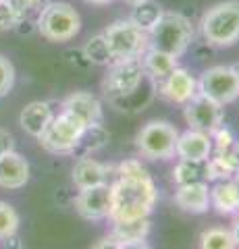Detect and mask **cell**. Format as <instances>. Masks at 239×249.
<instances>
[{
  "label": "cell",
  "mask_w": 239,
  "mask_h": 249,
  "mask_svg": "<svg viewBox=\"0 0 239 249\" xmlns=\"http://www.w3.org/2000/svg\"><path fill=\"white\" fill-rule=\"evenodd\" d=\"M198 93L210 98L212 102L221 106L233 104L239 98V81L229 65H214L200 75L198 79Z\"/></svg>",
  "instance_id": "9"
},
{
  "label": "cell",
  "mask_w": 239,
  "mask_h": 249,
  "mask_svg": "<svg viewBox=\"0 0 239 249\" xmlns=\"http://www.w3.org/2000/svg\"><path fill=\"white\" fill-rule=\"evenodd\" d=\"M83 56H86V60L90 62V65H96V67H109L112 62V54L109 50V46H106V40L102 34H96L92 36L90 40L83 44Z\"/></svg>",
  "instance_id": "25"
},
{
  "label": "cell",
  "mask_w": 239,
  "mask_h": 249,
  "mask_svg": "<svg viewBox=\"0 0 239 249\" xmlns=\"http://www.w3.org/2000/svg\"><path fill=\"white\" fill-rule=\"evenodd\" d=\"M163 13H165V9L156 2V0H142V2L131 6V15L127 19L148 34V31L158 23V19L163 17Z\"/></svg>",
  "instance_id": "22"
},
{
  "label": "cell",
  "mask_w": 239,
  "mask_h": 249,
  "mask_svg": "<svg viewBox=\"0 0 239 249\" xmlns=\"http://www.w3.org/2000/svg\"><path fill=\"white\" fill-rule=\"evenodd\" d=\"M158 91L166 102L177 104V106H185L198 93V79L187 69L175 67V71L168 75L163 83H158Z\"/></svg>",
  "instance_id": "12"
},
{
  "label": "cell",
  "mask_w": 239,
  "mask_h": 249,
  "mask_svg": "<svg viewBox=\"0 0 239 249\" xmlns=\"http://www.w3.org/2000/svg\"><path fill=\"white\" fill-rule=\"evenodd\" d=\"M19 224H21L19 212L9 201L0 199V241H9L13 237H17Z\"/></svg>",
  "instance_id": "27"
},
{
  "label": "cell",
  "mask_w": 239,
  "mask_h": 249,
  "mask_svg": "<svg viewBox=\"0 0 239 249\" xmlns=\"http://www.w3.org/2000/svg\"><path fill=\"white\" fill-rule=\"evenodd\" d=\"M110 222L137 220L150 218L154 206L158 201V191L152 177H117L110 183Z\"/></svg>",
  "instance_id": "1"
},
{
  "label": "cell",
  "mask_w": 239,
  "mask_h": 249,
  "mask_svg": "<svg viewBox=\"0 0 239 249\" xmlns=\"http://www.w3.org/2000/svg\"><path fill=\"white\" fill-rule=\"evenodd\" d=\"M36 29L48 42H71L81 31V17L69 2H50L36 17Z\"/></svg>",
  "instance_id": "4"
},
{
  "label": "cell",
  "mask_w": 239,
  "mask_h": 249,
  "mask_svg": "<svg viewBox=\"0 0 239 249\" xmlns=\"http://www.w3.org/2000/svg\"><path fill=\"white\" fill-rule=\"evenodd\" d=\"M210 208L217 210V214L221 216H231L239 212L237 196L231 178L229 181H217L210 187Z\"/></svg>",
  "instance_id": "20"
},
{
  "label": "cell",
  "mask_w": 239,
  "mask_h": 249,
  "mask_svg": "<svg viewBox=\"0 0 239 249\" xmlns=\"http://www.w3.org/2000/svg\"><path fill=\"white\" fill-rule=\"evenodd\" d=\"M212 154V139L210 135L202 131L187 129L179 133L175 143V156L179 160H194V162H206Z\"/></svg>",
  "instance_id": "16"
},
{
  "label": "cell",
  "mask_w": 239,
  "mask_h": 249,
  "mask_svg": "<svg viewBox=\"0 0 239 249\" xmlns=\"http://www.w3.org/2000/svg\"><path fill=\"white\" fill-rule=\"evenodd\" d=\"M179 131L168 121H148L135 135L137 154L146 160H171Z\"/></svg>",
  "instance_id": "8"
},
{
  "label": "cell",
  "mask_w": 239,
  "mask_h": 249,
  "mask_svg": "<svg viewBox=\"0 0 239 249\" xmlns=\"http://www.w3.org/2000/svg\"><path fill=\"white\" fill-rule=\"evenodd\" d=\"M106 143H109V131L104 129V124H94V127L86 129L79 147H83L86 152H96V150H102Z\"/></svg>",
  "instance_id": "28"
},
{
  "label": "cell",
  "mask_w": 239,
  "mask_h": 249,
  "mask_svg": "<svg viewBox=\"0 0 239 249\" xmlns=\"http://www.w3.org/2000/svg\"><path fill=\"white\" fill-rule=\"evenodd\" d=\"M237 173L235 164H233V158H231V152L225 154H217L212 152L210 158L206 160V181H229L231 177Z\"/></svg>",
  "instance_id": "23"
},
{
  "label": "cell",
  "mask_w": 239,
  "mask_h": 249,
  "mask_svg": "<svg viewBox=\"0 0 239 249\" xmlns=\"http://www.w3.org/2000/svg\"><path fill=\"white\" fill-rule=\"evenodd\" d=\"M106 46L112 54V60L142 58L150 48V37L146 31L133 25L129 19H117L102 31Z\"/></svg>",
  "instance_id": "7"
},
{
  "label": "cell",
  "mask_w": 239,
  "mask_h": 249,
  "mask_svg": "<svg viewBox=\"0 0 239 249\" xmlns=\"http://www.w3.org/2000/svg\"><path fill=\"white\" fill-rule=\"evenodd\" d=\"M9 2H11L13 9L17 11L21 25H25V23H29L34 17H37V15L42 13V9L50 2V0H9Z\"/></svg>",
  "instance_id": "29"
},
{
  "label": "cell",
  "mask_w": 239,
  "mask_h": 249,
  "mask_svg": "<svg viewBox=\"0 0 239 249\" xmlns=\"http://www.w3.org/2000/svg\"><path fill=\"white\" fill-rule=\"evenodd\" d=\"M83 2H88V4H96V6H104V4H110L112 0H83Z\"/></svg>",
  "instance_id": "40"
},
{
  "label": "cell",
  "mask_w": 239,
  "mask_h": 249,
  "mask_svg": "<svg viewBox=\"0 0 239 249\" xmlns=\"http://www.w3.org/2000/svg\"><path fill=\"white\" fill-rule=\"evenodd\" d=\"M146 175H150L148 168H146L142 164V160H137V158H127L117 166V177L131 178V177H146Z\"/></svg>",
  "instance_id": "33"
},
{
  "label": "cell",
  "mask_w": 239,
  "mask_h": 249,
  "mask_svg": "<svg viewBox=\"0 0 239 249\" xmlns=\"http://www.w3.org/2000/svg\"><path fill=\"white\" fill-rule=\"evenodd\" d=\"M222 108L225 106L212 102L210 98L202 96V93H196V96L183 106V119L189 129L212 135L222 124V121H225V110H222Z\"/></svg>",
  "instance_id": "10"
},
{
  "label": "cell",
  "mask_w": 239,
  "mask_h": 249,
  "mask_svg": "<svg viewBox=\"0 0 239 249\" xmlns=\"http://www.w3.org/2000/svg\"><path fill=\"white\" fill-rule=\"evenodd\" d=\"M121 249H152L146 241H135V243H121Z\"/></svg>",
  "instance_id": "36"
},
{
  "label": "cell",
  "mask_w": 239,
  "mask_h": 249,
  "mask_svg": "<svg viewBox=\"0 0 239 249\" xmlns=\"http://www.w3.org/2000/svg\"><path fill=\"white\" fill-rule=\"evenodd\" d=\"M233 71H235V75H237V81H239V62H237V65H233Z\"/></svg>",
  "instance_id": "42"
},
{
  "label": "cell",
  "mask_w": 239,
  "mask_h": 249,
  "mask_svg": "<svg viewBox=\"0 0 239 249\" xmlns=\"http://www.w3.org/2000/svg\"><path fill=\"white\" fill-rule=\"evenodd\" d=\"M150 48L181 58L196 40V27L189 17L179 11H165L158 23L148 31Z\"/></svg>",
  "instance_id": "2"
},
{
  "label": "cell",
  "mask_w": 239,
  "mask_h": 249,
  "mask_svg": "<svg viewBox=\"0 0 239 249\" xmlns=\"http://www.w3.org/2000/svg\"><path fill=\"white\" fill-rule=\"evenodd\" d=\"M21 27V19L9 0H0V31H13Z\"/></svg>",
  "instance_id": "32"
},
{
  "label": "cell",
  "mask_w": 239,
  "mask_h": 249,
  "mask_svg": "<svg viewBox=\"0 0 239 249\" xmlns=\"http://www.w3.org/2000/svg\"><path fill=\"white\" fill-rule=\"evenodd\" d=\"M110 183H100L94 187H86L79 189L75 197V210L83 220L90 222H100V220H109L110 216Z\"/></svg>",
  "instance_id": "11"
},
{
  "label": "cell",
  "mask_w": 239,
  "mask_h": 249,
  "mask_svg": "<svg viewBox=\"0 0 239 249\" xmlns=\"http://www.w3.org/2000/svg\"><path fill=\"white\" fill-rule=\"evenodd\" d=\"M231 232H233V237H235V243H237V247H239V216L235 218L233 227H231Z\"/></svg>",
  "instance_id": "38"
},
{
  "label": "cell",
  "mask_w": 239,
  "mask_h": 249,
  "mask_svg": "<svg viewBox=\"0 0 239 249\" xmlns=\"http://www.w3.org/2000/svg\"><path fill=\"white\" fill-rule=\"evenodd\" d=\"M198 181H206V162H194V160L177 162L173 168L175 185H187V183H198Z\"/></svg>",
  "instance_id": "26"
},
{
  "label": "cell",
  "mask_w": 239,
  "mask_h": 249,
  "mask_svg": "<svg viewBox=\"0 0 239 249\" xmlns=\"http://www.w3.org/2000/svg\"><path fill=\"white\" fill-rule=\"evenodd\" d=\"M55 119V110H52L50 102H42V100H34L23 106L19 112V124L29 137L40 139V135L46 131V127Z\"/></svg>",
  "instance_id": "17"
},
{
  "label": "cell",
  "mask_w": 239,
  "mask_h": 249,
  "mask_svg": "<svg viewBox=\"0 0 239 249\" xmlns=\"http://www.w3.org/2000/svg\"><path fill=\"white\" fill-rule=\"evenodd\" d=\"M200 34L212 48H231L239 42V0H222L206 9Z\"/></svg>",
  "instance_id": "3"
},
{
  "label": "cell",
  "mask_w": 239,
  "mask_h": 249,
  "mask_svg": "<svg viewBox=\"0 0 239 249\" xmlns=\"http://www.w3.org/2000/svg\"><path fill=\"white\" fill-rule=\"evenodd\" d=\"M231 158H233L235 170L239 173V142H235V143H233V147H231Z\"/></svg>",
  "instance_id": "37"
},
{
  "label": "cell",
  "mask_w": 239,
  "mask_h": 249,
  "mask_svg": "<svg viewBox=\"0 0 239 249\" xmlns=\"http://www.w3.org/2000/svg\"><path fill=\"white\" fill-rule=\"evenodd\" d=\"M175 206L187 214H206L210 210V187L206 181L177 185Z\"/></svg>",
  "instance_id": "15"
},
{
  "label": "cell",
  "mask_w": 239,
  "mask_h": 249,
  "mask_svg": "<svg viewBox=\"0 0 239 249\" xmlns=\"http://www.w3.org/2000/svg\"><path fill=\"white\" fill-rule=\"evenodd\" d=\"M200 249H239L231 229L208 227L200 235Z\"/></svg>",
  "instance_id": "24"
},
{
  "label": "cell",
  "mask_w": 239,
  "mask_h": 249,
  "mask_svg": "<svg viewBox=\"0 0 239 249\" xmlns=\"http://www.w3.org/2000/svg\"><path fill=\"white\" fill-rule=\"evenodd\" d=\"M110 166L98 162L96 158H90V156H83L75 162V166L71 170V178L77 189H86V187H94L100 183H110L109 175H110Z\"/></svg>",
  "instance_id": "18"
},
{
  "label": "cell",
  "mask_w": 239,
  "mask_h": 249,
  "mask_svg": "<svg viewBox=\"0 0 239 249\" xmlns=\"http://www.w3.org/2000/svg\"><path fill=\"white\" fill-rule=\"evenodd\" d=\"M86 124H83L77 116L60 110L55 114L52 123L46 127V131L40 135L37 143L42 145V150L56 154V156H71L79 150L81 137L86 133Z\"/></svg>",
  "instance_id": "5"
},
{
  "label": "cell",
  "mask_w": 239,
  "mask_h": 249,
  "mask_svg": "<svg viewBox=\"0 0 239 249\" xmlns=\"http://www.w3.org/2000/svg\"><path fill=\"white\" fill-rule=\"evenodd\" d=\"M29 183V162L19 152L9 150L0 156V187L6 191L23 189Z\"/></svg>",
  "instance_id": "14"
},
{
  "label": "cell",
  "mask_w": 239,
  "mask_h": 249,
  "mask_svg": "<svg viewBox=\"0 0 239 249\" xmlns=\"http://www.w3.org/2000/svg\"><path fill=\"white\" fill-rule=\"evenodd\" d=\"M231 183H233V189H235V196H237V204H239V173H235L231 177Z\"/></svg>",
  "instance_id": "39"
},
{
  "label": "cell",
  "mask_w": 239,
  "mask_h": 249,
  "mask_svg": "<svg viewBox=\"0 0 239 249\" xmlns=\"http://www.w3.org/2000/svg\"><path fill=\"white\" fill-rule=\"evenodd\" d=\"M123 2H127L129 6H133V4H137V2H142V0H123Z\"/></svg>",
  "instance_id": "41"
},
{
  "label": "cell",
  "mask_w": 239,
  "mask_h": 249,
  "mask_svg": "<svg viewBox=\"0 0 239 249\" xmlns=\"http://www.w3.org/2000/svg\"><path fill=\"white\" fill-rule=\"evenodd\" d=\"M15 67L13 62L0 54V98L9 96L11 89L15 88Z\"/></svg>",
  "instance_id": "30"
},
{
  "label": "cell",
  "mask_w": 239,
  "mask_h": 249,
  "mask_svg": "<svg viewBox=\"0 0 239 249\" xmlns=\"http://www.w3.org/2000/svg\"><path fill=\"white\" fill-rule=\"evenodd\" d=\"M152 222L150 218H137V220H121L112 222L110 235L119 243H135V241H146L150 235Z\"/></svg>",
  "instance_id": "21"
},
{
  "label": "cell",
  "mask_w": 239,
  "mask_h": 249,
  "mask_svg": "<svg viewBox=\"0 0 239 249\" xmlns=\"http://www.w3.org/2000/svg\"><path fill=\"white\" fill-rule=\"evenodd\" d=\"M146 79L142 58H127V60H112L109 65L104 79L102 91L110 102H121L140 91L142 83Z\"/></svg>",
  "instance_id": "6"
},
{
  "label": "cell",
  "mask_w": 239,
  "mask_h": 249,
  "mask_svg": "<svg viewBox=\"0 0 239 249\" xmlns=\"http://www.w3.org/2000/svg\"><path fill=\"white\" fill-rule=\"evenodd\" d=\"M60 110L77 116L86 127H94V124H102L104 110L102 102L90 91H73L60 102Z\"/></svg>",
  "instance_id": "13"
},
{
  "label": "cell",
  "mask_w": 239,
  "mask_h": 249,
  "mask_svg": "<svg viewBox=\"0 0 239 249\" xmlns=\"http://www.w3.org/2000/svg\"><path fill=\"white\" fill-rule=\"evenodd\" d=\"M90 249H121V243H119V241L109 232L106 237H100Z\"/></svg>",
  "instance_id": "34"
},
{
  "label": "cell",
  "mask_w": 239,
  "mask_h": 249,
  "mask_svg": "<svg viewBox=\"0 0 239 249\" xmlns=\"http://www.w3.org/2000/svg\"><path fill=\"white\" fill-rule=\"evenodd\" d=\"M142 67H144L146 77H150V79L158 85V83H163L166 77L175 71V67H179V65H177V58L171 56V54L160 52L156 48H148L142 56Z\"/></svg>",
  "instance_id": "19"
},
{
  "label": "cell",
  "mask_w": 239,
  "mask_h": 249,
  "mask_svg": "<svg viewBox=\"0 0 239 249\" xmlns=\"http://www.w3.org/2000/svg\"><path fill=\"white\" fill-rule=\"evenodd\" d=\"M9 150H15V137H13L11 131L0 127V156Z\"/></svg>",
  "instance_id": "35"
},
{
  "label": "cell",
  "mask_w": 239,
  "mask_h": 249,
  "mask_svg": "<svg viewBox=\"0 0 239 249\" xmlns=\"http://www.w3.org/2000/svg\"><path fill=\"white\" fill-rule=\"evenodd\" d=\"M210 139H212V152H217V154L231 152V147L235 143L233 133H231V129H227L225 124H221V127L210 135Z\"/></svg>",
  "instance_id": "31"
}]
</instances>
